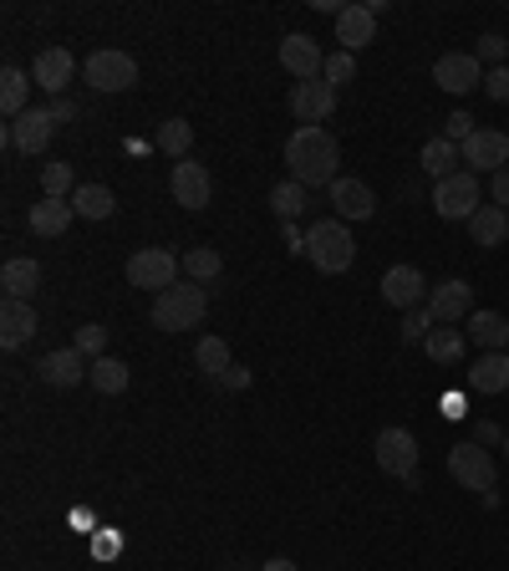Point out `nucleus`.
Here are the masks:
<instances>
[{
  "label": "nucleus",
  "instance_id": "42",
  "mask_svg": "<svg viewBox=\"0 0 509 571\" xmlns=\"http://www.w3.org/2000/svg\"><path fill=\"white\" fill-rule=\"evenodd\" d=\"M280 240H286L291 255H305V230H301V225H280Z\"/></svg>",
  "mask_w": 509,
  "mask_h": 571
},
{
  "label": "nucleus",
  "instance_id": "23",
  "mask_svg": "<svg viewBox=\"0 0 509 571\" xmlns=\"http://www.w3.org/2000/svg\"><path fill=\"white\" fill-rule=\"evenodd\" d=\"M72 199H36L31 205V215H26V225H31V235H42V240H57V235H67V225H72Z\"/></svg>",
  "mask_w": 509,
  "mask_h": 571
},
{
  "label": "nucleus",
  "instance_id": "16",
  "mask_svg": "<svg viewBox=\"0 0 509 571\" xmlns=\"http://www.w3.org/2000/svg\"><path fill=\"white\" fill-rule=\"evenodd\" d=\"M72 77H77V57L67 46H46L42 57H36V67H31V82L42 92H51V98H67Z\"/></svg>",
  "mask_w": 509,
  "mask_h": 571
},
{
  "label": "nucleus",
  "instance_id": "4",
  "mask_svg": "<svg viewBox=\"0 0 509 571\" xmlns=\"http://www.w3.org/2000/svg\"><path fill=\"white\" fill-rule=\"evenodd\" d=\"M372 455H378L382 475H393V480H403V484H418V439H413V429L387 424L378 439H372Z\"/></svg>",
  "mask_w": 509,
  "mask_h": 571
},
{
  "label": "nucleus",
  "instance_id": "13",
  "mask_svg": "<svg viewBox=\"0 0 509 571\" xmlns=\"http://www.w3.org/2000/svg\"><path fill=\"white\" fill-rule=\"evenodd\" d=\"M291 113H296V123H301V128H321V123H326V117L336 113V88L332 82H296L291 88Z\"/></svg>",
  "mask_w": 509,
  "mask_h": 571
},
{
  "label": "nucleus",
  "instance_id": "36",
  "mask_svg": "<svg viewBox=\"0 0 509 571\" xmlns=\"http://www.w3.org/2000/svg\"><path fill=\"white\" fill-rule=\"evenodd\" d=\"M42 194H46V199H67V194H77L72 163H46V169H42Z\"/></svg>",
  "mask_w": 509,
  "mask_h": 571
},
{
  "label": "nucleus",
  "instance_id": "8",
  "mask_svg": "<svg viewBox=\"0 0 509 571\" xmlns=\"http://www.w3.org/2000/svg\"><path fill=\"white\" fill-rule=\"evenodd\" d=\"M449 475L464 490H474V495H489L499 480V469H495V455L484 449V444H453L449 449Z\"/></svg>",
  "mask_w": 509,
  "mask_h": 571
},
{
  "label": "nucleus",
  "instance_id": "32",
  "mask_svg": "<svg viewBox=\"0 0 509 571\" xmlns=\"http://www.w3.org/2000/svg\"><path fill=\"white\" fill-rule=\"evenodd\" d=\"M194 367H199L204 378H224L234 367V357H230V342L224 338H199V347H194Z\"/></svg>",
  "mask_w": 509,
  "mask_h": 571
},
{
  "label": "nucleus",
  "instance_id": "41",
  "mask_svg": "<svg viewBox=\"0 0 509 571\" xmlns=\"http://www.w3.org/2000/svg\"><path fill=\"white\" fill-rule=\"evenodd\" d=\"M484 92H489L495 103H509V61H505V67H489V77H484Z\"/></svg>",
  "mask_w": 509,
  "mask_h": 571
},
{
  "label": "nucleus",
  "instance_id": "20",
  "mask_svg": "<svg viewBox=\"0 0 509 571\" xmlns=\"http://www.w3.org/2000/svg\"><path fill=\"white\" fill-rule=\"evenodd\" d=\"M336 42H342V52H362V46L378 42V15H372V5H347V11L336 15Z\"/></svg>",
  "mask_w": 509,
  "mask_h": 571
},
{
  "label": "nucleus",
  "instance_id": "31",
  "mask_svg": "<svg viewBox=\"0 0 509 571\" xmlns=\"http://www.w3.org/2000/svg\"><path fill=\"white\" fill-rule=\"evenodd\" d=\"M26 103H31V77L21 67H5L0 72V113L15 123V117L26 113Z\"/></svg>",
  "mask_w": 509,
  "mask_h": 571
},
{
  "label": "nucleus",
  "instance_id": "22",
  "mask_svg": "<svg viewBox=\"0 0 509 571\" xmlns=\"http://www.w3.org/2000/svg\"><path fill=\"white\" fill-rule=\"evenodd\" d=\"M36 286H42V265L31 261V255H15V261L0 265V292H5V301H31Z\"/></svg>",
  "mask_w": 509,
  "mask_h": 571
},
{
  "label": "nucleus",
  "instance_id": "7",
  "mask_svg": "<svg viewBox=\"0 0 509 571\" xmlns=\"http://www.w3.org/2000/svg\"><path fill=\"white\" fill-rule=\"evenodd\" d=\"M433 209H438V220H474V215H479V174L459 169V174L438 179Z\"/></svg>",
  "mask_w": 509,
  "mask_h": 571
},
{
  "label": "nucleus",
  "instance_id": "12",
  "mask_svg": "<svg viewBox=\"0 0 509 571\" xmlns=\"http://www.w3.org/2000/svg\"><path fill=\"white\" fill-rule=\"evenodd\" d=\"M280 67L296 77V82H316L326 72V52L316 46V36H305V31H291L286 42H280Z\"/></svg>",
  "mask_w": 509,
  "mask_h": 571
},
{
  "label": "nucleus",
  "instance_id": "46",
  "mask_svg": "<svg viewBox=\"0 0 509 571\" xmlns=\"http://www.w3.org/2000/svg\"><path fill=\"white\" fill-rule=\"evenodd\" d=\"M474 444H484V449H495V444H499V449H505V429H499V424H479V439H474Z\"/></svg>",
  "mask_w": 509,
  "mask_h": 571
},
{
  "label": "nucleus",
  "instance_id": "43",
  "mask_svg": "<svg viewBox=\"0 0 509 571\" xmlns=\"http://www.w3.org/2000/svg\"><path fill=\"white\" fill-rule=\"evenodd\" d=\"M489 194H495V205H499V209H509V163H505V169H499V174H495Z\"/></svg>",
  "mask_w": 509,
  "mask_h": 571
},
{
  "label": "nucleus",
  "instance_id": "35",
  "mask_svg": "<svg viewBox=\"0 0 509 571\" xmlns=\"http://www.w3.org/2000/svg\"><path fill=\"white\" fill-rule=\"evenodd\" d=\"M88 382L92 388H97V393H123V388H128V363H117L113 352H107V357H92V373H88Z\"/></svg>",
  "mask_w": 509,
  "mask_h": 571
},
{
  "label": "nucleus",
  "instance_id": "49",
  "mask_svg": "<svg viewBox=\"0 0 509 571\" xmlns=\"http://www.w3.org/2000/svg\"><path fill=\"white\" fill-rule=\"evenodd\" d=\"M505 455H509V429H505Z\"/></svg>",
  "mask_w": 509,
  "mask_h": 571
},
{
  "label": "nucleus",
  "instance_id": "37",
  "mask_svg": "<svg viewBox=\"0 0 509 571\" xmlns=\"http://www.w3.org/2000/svg\"><path fill=\"white\" fill-rule=\"evenodd\" d=\"M433 311L428 307H413V311H403V342L407 347H423V342H428V332H433Z\"/></svg>",
  "mask_w": 509,
  "mask_h": 571
},
{
  "label": "nucleus",
  "instance_id": "6",
  "mask_svg": "<svg viewBox=\"0 0 509 571\" xmlns=\"http://www.w3.org/2000/svg\"><path fill=\"white\" fill-rule=\"evenodd\" d=\"M178 255L174 250H163V245H148V250H138L128 261V286H138V292H169V286H178Z\"/></svg>",
  "mask_w": 509,
  "mask_h": 571
},
{
  "label": "nucleus",
  "instance_id": "17",
  "mask_svg": "<svg viewBox=\"0 0 509 571\" xmlns=\"http://www.w3.org/2000/svg\"><path fill=\"white\" fill-rule=\"evenodd\" d=\"M459 153H464L468 174H484V169H489V174H499V169L509 163V133H499V128H479L464 148H459Z\"/></svg>",
  "mask_w": 509,
  "mask_h": 571
},
{
  "label": "nucleus",
  "instance_id": "29",
  "mask_svg": "<svg viewBox=\"0 0 509 571\" xmlns=\"http://www.w3.org/2000/svg\"><path fill=\"white\" fill-rule=\"evenodd\" d=\"M423 352H428L438 367H453V363H464L468 338L459 332V327H433V332H428V342H423Z\"/></svg>",
  "mask_w": 509,
  "mask_h": 571
},
{
  "label": "nucleus",
  "instance_id": "11",
  "mask_svg": "<svg viewBox=\"0 0 509 571\" xmlns=\"http://www.w3.org/2000/svg\"><path fill=\"white\" fill-rule=\"evenodd\" d=\"M428 311H433V322H438V327L468 322V317H474V286H468L464 276L438 281L433 292H428Z\"/></svg>",
  "mask_w": 509,
  "mask_h": 571
},
{
  "label": "nucleus",
  "instance_id": "9",
  "mask_svg": "<svg viewBox=\"0 0 509 571\" xmlns=\"http://www.w3.org/2000/svg\"><path fill=\"white\" fill-rule=\"evenodd\" d=\"M169 194H174L178 209L199 215V209H209V199H215V179H209V169H204V163L178 159L174 174H169Z\"/></svg>",
  "mask_w": 509,
  "mask_h": 571
},
{
  "label": "nucleus",
  "instance_id": "28",
  "mask_svg": "<svg viewBox=\"0 0 509 571\" xmlns=\"http://www.w3.org/2000/svg\"><path fill=\"white\" fill-rule=\"evenodd\" d=\"M72 209H77V220H113L117 199H113V190H107V184H77Z\"/></svg>",
  "mask_w": 509,
  "mask_h": 571
},
{
  "label": "nucleus",
  "instance_id": "21",
  "mask_svg": "<svg viewBox=\"0 0 509 571\" xmlns=\"http://www.w3.org/2000/svg\"><path fill=\"white\" fill-rule=\"evenodd\" d=\"M36 332H42V322H36V307H31V301H5V307H0V347L5 352L26 347Z\"/></svg>",
  "mask_w": 509,
  "mask_h": 571
},
{
  "label": "nucleus",
  "instance_id": "2",
  "mask_svg": "<svg viewBox=\"0 0 509 571\" xmlns=\"http://www.w3.org/2000/svg\"><path fill=\"white\" fill-rule=\"evenodd\" d=\"M305 261L316 265L321 276H342L357 261V240H351V230L342 220H316L305 230Z\"/></svg>",
  "mask_w": 509,
  "mask_h": 571
},
{
  "label": "nucleus",
  "instance_id": "3",
  "mask_svg": "<svg viewBox=\"0 0 509 571\" xmlns=\"http://www.w3.org/2000/svg\"><path fill=\"white\" fill-rule=\"evenodd\" d=\"M204 311H209V292L199 281H178V286L153 296V327L159 332H189V327L204 322Z\"/></svg>",
  "mask_w": 509,
  "mask_h": 571
},
{
  "label": "nucleus",
  "instance_id": "33",
  "mask_svg": "<svg viewBox=\"0 0 509 571\" xmlns=\"http://www.w3.org/2000/svg\"><path fill=\"white\" fill-rule=\"evenodd\" d=\"M423 169L433 179H449V174H459V163H464V153H459V144H449V138H428L423 144Z\"/></svg>",
  "mask_w": 509,
  "mask_h": 571
},
{
  "label": "nucleus",
  "instance_id": "27",
  "mask_svg": "<svg viewBox=\"0 0 509 571\" xmlns=\"http://www.w3.org/2000/svg\"><path fill=\"white\" fill-rule=\"evenodd\" d=\"M153 148L159 153H169V159H189V148H194V123L189 117H163L159 133H153Z\"/></svg>",
  "mask_w": 509,
  "mask_h": 571
},
{
  "label": "nucleus",
  "instance_id": "10",
  "mask_svg": "<svg viewBox=\"0 0 509 571\" xmlns=\"http://www.w3.org/2000/svg\"><path fill=\"white\" fill-rule=\"evenodd\" d=\"M484 61L474 57V52H443V57L433 61V82L443 92H453V98H464V92H479L484 88Z\"/></svg>",
  "mask_w": 509,
  "mask_h": 571
},
{
  "label": "nucleus",
  "instance_id": "19",
  "mask_svg": "<svg viewBox=\"0 0 509 571\" xmlns=\"http://www.w3.org/2000/svg\"><path fill=\"white\" fill-rule=\"evenodd\" d=\"M88 373H92V363L77 347H57L36 363V378L51 382V388H77V382H88Z\"/></svg>",
  "mask_w": 509,
  "mask_h": 571
},
{
  "label": "nucleus",
  "instance_id": "25",
  "mask_svg": "<svg viewBox=\"0 0 509 571\" xmlns=\"http://www.w3.org/2000/svg\"><path fill=\"white\" fill-rule=\"evenodd\" d=\"M468 235H474V245H479V250H499L509 240V209L479 205V215L468 220Z\"/></svg>",
  "mask_w": 509,
  "mask_h": 571
},
{
  "label": "nucleus",
  "instance_id": "40",
  "mask_svg": "<svg viewBox=\"0 0 509 571\" xmlns=\"http://www.w3.org/2000/svg\"><path fill=\"white\" fill-rule=\"evenodd\" d=\"M479 61H489V67H505V57H509V42L499 36V31H484L479 36V52H474Z\"/></svg>",
  "mask_w": 509,
  "mask_h": 571
},
{
  "label": "nucleus",
  "instance_id": "5",
  "mask_svg": "<svg viewBox=\"0 0 509 571\" xmlns=\"http://www.w3.org/2000/svg\"><path fill=\"white\" fill-rule=\"evenodd\" d=\"M82 82H88L92 92H128L132 82H138V61H132L128 52L102 46V52H92V57L82 61Z\"/></svg>",
  "mask_w": 509,
  "mask_h": 571
},
{
  "label": "nucleus",
  "instance_id": "14",
  "mask_svg": "<svg viewBox=\"0 0 509 571\" xmlns=\"http://www.w3.org/2000/svg\"><path fill=\"white\" fill-rule=\"evenodd\" d=\"M382 301L397 311H413V307H428V276L418 265H393L382 276Z\"/></svg>",
  "mask_w": 509,
  "mask_h": 571
},
{
  "label": "nucleus",
  "instance_id": "45",
  "mask_svg": "<svg viewBox=\"0 0 509 571\" xmlns=\"http://www.w3.org/2000/svg\"><path fill=\"white\" fill-rule=\"evenodd\" d=\"M46 113L57 117V123H72V117H77V103H72V98H51V107H46Z\"/></svg>",
  "mask_w": 509,
  "mask_h": 571
},
{
  "label": "nucleus",
  "instance_id": "44",
  "mask_svg": "<svg viewBox=\"0 0 509 571\" xmlns=\"http://www.w3.org/2000/svg\"><path fill=\"white\" fill-rule=\"evenodd\" d=\"M117 551H123V536H117V530H102V536H97V557L107 561V557H117Z\"/></svg>",
  "mask_w": 509,
  "mask_h": 571
},
{
  "label": "nucleus",
  "instance_id": "24",
  "mask_svg": "<svg viewBox=\"0 0 509 571\" xmlns=\"http://www.w3.org/2000/svg\"><path fill=\"white\" fill-rule=\"evenodd\" d=\"M474 393H505L509 388V352H479V363L468 367Z\"/></svg>",
  "mask_w": 509,
  "mask_h": 571
},
{
  "label": "nucleus",
  "instance_id": "47",
  "mask_svg": "<svg viewBox=\"0 0 509 571\" xmlns=\"http://www.w3.org/2000/svg\"><path fill=\"white\" fill-rule=\"evenodd\" d=\"M219 382H224V388H250V373H245V367H230Z\"/></svg>",
  "mask_w": 509,
  "mask_h": 571
},
{
  "label": "nucleus",
  "instance_id": "1",
  "mask_svg": "<svg viewBox=\"0 0 509 571\" xmlns=\"http://www.w3.org/2000/svg\"><path fill=\"white\" fill-rule=\"evenodd\" d=\"M336 163H342V148H336V138L326 128H296L286 138V169L305 190H332L336 179H342Z\"/></svg>",
  "mask_w": 509,
  "mask_h": 571
},
{
  "label": "nucleus",
  "instance_id": "48",
  "mask_svg": "<svg viewBox=\"0 0 509 571\" xmlns=\"http://www.w3.org/2000/svg\"><path fill=\"white\" fill-rule=\"evenodd\" d=\"M261 571H301V567H296V561L291 557H276V561H265V567Z\"/></svg>",
  "mask_w": 509,
  "mask_h": 571
},
{
  "label": "nucleus",
  "instance_id": "39",
  "mask_svg": "<svg viewBox=\"0 0 509 571\" xmlns=\"http://www.w3.org/2000/svg\"><path fill=\"white\" fill-rule=\"evenodd\" d=\"M351 77H357V57H351V52H332V57H326V72H321V82L342 88V82H351Z\"/></svg>",
  "mask_w": 509,
  "mask_h": 571
},
{
  "label": "nucleus",
  "instance_id": "38",
  "mask_svg": "<svg viewBox=\"0 0 509 571\" xmlns=\"http://www.w3.org/2000/svg\"><path fill=\"white\" fill-rule=\"evenodd\" d=\"M72 347L82 352V357H107V327H102V322H88V327H77Z\"/></svg>",
  "mask_w": 509,
  "mask_h": 571
},
{
  "label": "nucleus",
  "instance_id": "34",
  "mask_svg": "<svg viewBox=\"0 0 509 571\" xmlns=\"http://www.w3.org/2000/svg\"><path fill=\"white\" fill-rule=\"evenodd\" d=\"M178 265H184V276L204 286V281H215L219 271H224V255H219L215 245H189L184 255H178Z\"/></svg>",
  "mask_w": 509,
  "mask_h": 571
},
{
  "label": "nucleus",
  "instance_id": "18",
  "mask_svg": "<svg viewBox=\"0 0 509 571\" xmlns=\"http://www.w3.org/2000/svg\"><path fill=\"white\" fill-rule=\"evenodd\" d=\"M332 209L342 225H362L378 215V194H372V184H362V179H336L332 184Z\"/></svg>",
  "mask_w": 509,
  "mask_h": 571
},
{
  "label": "nucleus",
  "instance_id": "15",
  "mask_svg": "<svg viewBox=\"0 0 509 571\" xmlns=\"http://www.w3.org/2000/svg\"><path fill=\"white\" fill-rule=\"evenodd\" d=\"M51 133H57V117L46 113V107H26L15 123H5V144L21 148V153H46Z\"/></svg>",
  "mask_w": 509,
  "mask_h": 571
},
{
  "label": "nucleus",
  "instance_id": "26",
  "mask_svg": "<svg viewBox=\"0 0 509 571\" xmlns=\"http://www.w3.org/2000/svg\"><path fill=\"white\" fill-rule=\"evenodd\" d=\"M468 338L479 342L484 352H509V322H505V311H474V317H468Z\"/></svg>",
  "mask_w": 509,
  "mask_h": 571
},
{
  "label": "nucleus",
  "instance_id": "30",
  "mask_svg": "<svg viewBox=\"0 0 509 571\" xmlns=\"http://www.w3.org/2000/svg\"><path fill=\"white\" fill-rule=\"evenodd\" d=\"M305 205H311V190H305V184H296V179H286V184H276V190H270V209H276L280 225H296L305 215Z\"/></svg>",
  "mask_w": 509,
  "mask_h": 571
}]
</instances>
